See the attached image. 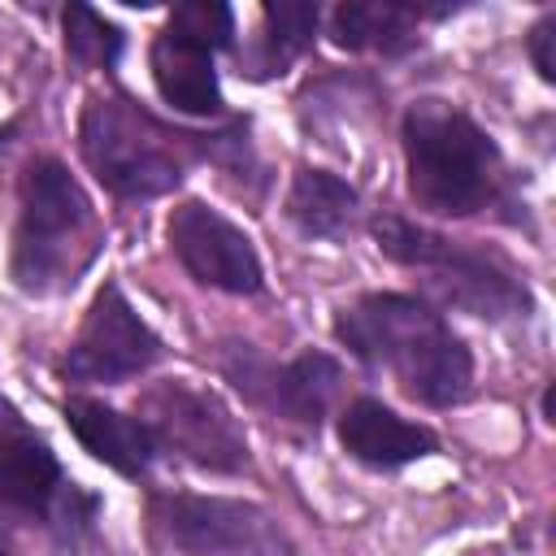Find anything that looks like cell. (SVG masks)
Masks as SVG:
<instances>
[{"instance_id": "cell-1", "label": "cell", "mask_w": 556, "mask_h": 556, "mask_svg": "<svg viewBox=\"0 0 556 556\" xmlns=\"http://www.w3.org/2000/svg\"><path fill=\"white\" fill-rule=\"evenodd\" d=\"M334 339L369 369H387L404 395L452 408L473 391V356L452 326L417 295L369 291L339 308Z\"/></svg>"}, {"instance_id": "cell-2", "label": "cell", "mask_w": 556, "mask_h": 556, "mask_svg": "<svg viewBox=\"0 0 556 556\" xmlns=\"http://www.w3.org/2000/svg\"><path fill=\"white\" fill-rule=\"evenodd\" d=\"M404 174L408 195L439 217L482 213L504 195L508 169L495 139L447 100H413L404 113Z\"/></svg>"}, {"instance_id": "cell-3", "label": "cell", "mask_w": 556, "mask_h": 556, "mask_svg": "<svg viewBox=\"0 0 556 556\" xmlns=\"http://www.w3.org/2000/svg\"><path fill=\"white\" fill-rule=\"evenodd\" d=\"M17 200L22 208L13 235V282L26 295L70 291L104 243L96 204L87 200L78 178L52 156L22 169Z\"/></svg>"}, {"instance_id": "cell-4", "label": "cell", "mask_w": 556, "mask_h": 556, "mask_svg": "<svg viewBox=\"0 0 556 556\" xmlns=\"http://www.w3.org/2000/svg\"><path fill=\"white\" fill-rule=\"evenodd\" d=\"M369 230H374V243L382 256H391L395 265L421 269L426 282L460 313H473L486 321H508V317H526L534 308L526 282L491 252L465 248L460 239L426 230L400 213H378L369 222Z\"/></svg>"}, {"instance_id": "cell-5", "label": "cell", "mask_w": 556, "mask_h": 556, "mask_svg": "<svg viewBox=\"0 0 556 556\" xmlns=\"http://www.w3.org/2000/svg\"><path fill=\"white\" fill-rule=\"evenodd\" d=\"M126 96H91L78 122L87 169L117 200H156L182 182V143Z\"/></svg>"}, {"instance_id": "cell-6", "label": "cell", "mask_w": 556, "mask_h": 556, "mask_svg": "<svg viewBox=\"0 0 556 556\" xmlns=\"http://www.w3.org/2000/svg\"><path fill=\"white\" fill-rule=\"evenodd\" d=\"M0 500L43 521L61 543H83L100 513V500L65 478L48 439L9 400H0Z\"/></svg>"}, {"instance_id": "cell-7", "label": "cell", "mask_w": 556, "mask_h": 556, "mask_svg": "<svg viewBox=\"0 0 556 556\" xmlns=\"http://www.w3.org/2000/svg\"><path fill=\"white\" fill-rule=\"evenodd\" d=\"M152 521L182 556H287L274 517L248 500L165 491L152 495Z\"/></svg>"}, {"instance_id": "cell-8", "label": "cell", "mask_w": 556, "mask_h": 556, "mask_svg": "<svg viewBox=\"0 0 556 556\" xmlns=\"http://www.w3.org/2000/svg\"><path fill=\"white\" fill-rule=\"evenodd\" d=\"M143 426L152 430L156 447H169L213 473H243L252 460L230 408L191 382H156L143 395Z\"/></svg>"}, {"instance_id": "cell-9", "label": "cell", "mask_w": 556, "mask_h": 556, "mask_svg": "<svg viewBox=\"0 0 556 556\" xmlns=\"http://www.w3.org/2000/svg\"><path fill=\"white\" fill-rule=\"evenodd\" d=\"M217 369L252 404L269 408L274 417H287L295 426H313V430L326 421V413L339 395V382H343L339 361L326 356V352H300L295 361L274 365L252 343H222L217 348Z\"/></svg>"}, {"instance_id": "cell-10", "label": "cell", "mask_w": 556, "mask_h": 556, "mask_svg": "<svg viewBox=\"0 0 556 556\" xmlns=\"http://www.w3.org/2000/svg\"><path fill=\"white\" fill-rule=\"evenodd\" d=\"M161 361V339L156 330L135 313L126 291L117 282H104L78 326V339L70 343L61 374L65 382H122Z\"/></svg>"}, {"instance_id": "cell-11", "label": "cell", "mask_w": 556, "mask_h": 556, "mask_svg": "<svg viewBox=\"0 0 556 556\" xmlns=\"http://www.w3.org/2000/svg\"><path fill=\"white\" fill-rule=\"evenodd\" d=\"M169 248L182 269L204 287L230 295H256L265 287V269L252 239L204 200H182L169 213Z\"/></svg>"}, {"instance_id": "cell-12", "label": "cell", "mask_w": 556, "mask_h": 556, "mask_svg": "<svg viewBox=\"0 0 556 556\" xmlns=\"http://www.w3.org/2000/svg\"><path fill=\"white\" fill-rule=\"evenodd\" d=\"M339 443L352 460L369 465V469H400L413 465L421 456L434 452V434L408 417H400L395 408H387L382 400H352L339 413Z\"/></svg>"}, {"instance_id": "cell-13", "label": "cell", "mask_w": 556, "mask_h": 556, "mask_svg": "<svg viewBox=\"0 0 556 556\" xmlns=\"http://www.w3.org/2000/svg\"><path fill=\"white\" fill-rule=\"evenodd\" d=\"M65 421H70L74 439L96 460L117 469L122 478H143L152 469L156 452H161L152 430L143 426V417H130V413H122L113 404H100V400H87V395L65 400Z\"/></svg>"}, {"instance_id": "cell-14", "label": "cell", "mask_w": 556, "mask_h": 556, "mask_svg": "<svg viewBox=\"0 0 556 556\" xmlns=\"http://www.w3.org/2000/svg\"><path fill=\"white\" fill-rule=\"evenodd\" d=\"M148 61H152V83L169 109L191 113V117L222 113V83H217L213 52H204L200 43H191L174 30H161L152 39Z\"/></svg>"}, {"instance_id": "cell-15", "label": "cell", "mask_w": 556, "mask_h": 556, "mask_svg": "<svg viewBox=\"0 0 556 556\" xmlns=\"http://www.w3.org/2000/svg\"><path fill=\"white\" fill-rule=\"evenodd\" d=\"M330 39L348 52L404 56L417 43V9L382 0H343L330 13Z\"/></svg>"}, {"instance_id": "cell-16", "label": "cell", "mask_w": 556, "mask_h": 556, "mask_svg": "<svg viewBox=\"0 0 556 556\" xmlns=\"http://www.w3.org/2000/svg\"><path fill=\"white\" fill-rule=\"evenodd\" d=\"M356 187L330 169H295L287 187V217L308 235V239H343L356 222Z\"/></svg>"}, {"instance_id": "cell-17", "label": "cell", "mask_w": 556, "mask_h": 556, "mask_svg": "<svg viewBox=\"0 0 556 556\" xmlns=\"http://www.w3.org/2000/svg\"><path fill=\"white\" fill-rule=\"evenodd\" d=\"M261 22H265V35L256 39L252 52L239 56V65H243L248 78L287 74V65L313 43L317 22H321V9L308 4V0H278V4H265L261 9Z\"/></svg>"}, {"instance_id": "cell-18", "label": "cell", "mask_w": 556, "mask_h": 556, "mask_svg": "<svg viewBox=\"0 0 556 556\" xmlns=\"http://www.w3.org/2000/svg\"><path fill=\"white\" fill-rule=\"evenodd\" d=\"M122 48H126V35L117 22H109L91 4L65 9V56L78 70H113L122 61Z\"/></svg>"}, {"instance_id": "cell-19", "label": "cell", "mask_w": 556, "mask_h": 556, "mask_svg": "<svg viewBox=\"0 0 556 556\" xmlns=\"http://www.w3.org/2000/svg\"><path fill=\"white\" fill-rule=\"evenodd\" d=\"M165 30L200 43L204 52H217V48L235 43V13H230V4H217V0H191L169 13Z\"/></svg>"}, {"instance_id": "cell-20", "label": "cell", "mask_w": 556, "mask_h": 556, "mask_svg": "<svg viewBox=\"0 0 556 556\" xmlns=\"http://www.w3.org/2000/svg\"><path fill=\"white\" fill-rule=\"evenodd\" d=\"M552 39H556V13H543L534 26H530V61L539 70L543 83L556 78V61H552Z\"/></svg>"}, {"instance_id": "cell-21", "label": "cell", "mask_w": 556, "mask_h": 556, "mask_svg": "<svg viewBox=\"0 0 556 556\" xmlns=\"http://www.w3.org/2000/svg\"><path fill=\"white\" fill-rule=\"evenodd\" d=\"M0 556H13V547H9V543H4V539H0Z\"/></svg>"}]
</instances>
